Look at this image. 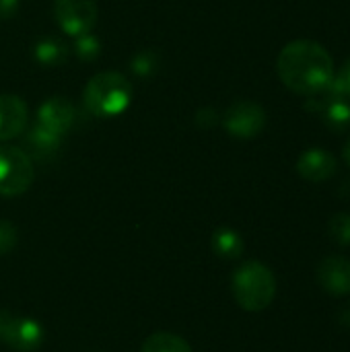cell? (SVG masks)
<instances>
[{
    "label": "cell",
    "instance_id": "1",
    "mask_svg": "<svg viewBox=\"0 0 350 352\" xmlns=\"http://www.w3.org/2000/svg\"><path fill=\"white\" fill-rule=\"evenodd\" d=\"M276 70L283 85L299 95L324 93L336 74L330 52L311 39L287 43L278 54Z\"/></svg>",
    "mask_w": 350,
    "mask_h": 352
},
{
    "label": "cell",
    "instance_id": "19",
    "mask_svg": "<svg viewBox=\"0 0 350 352\" xmlns=\"http://www.w3.org/2000/svg\"><path fill=\"white\" fill-rule=\"evenodd\" d=\"M99 39L93 37L91 33H85V35H78L76 37V43H74V52L80 60H95L99 56Z\"/></svg>",
    "mask_w": 350,
    "mask_h": 352
},
{
    "label": "cell",
    "instance_id": "18",
    "mask_svg": "<svg viewBox=\"0 0 350 352\" xmlns=\"http://www.w3.org/2000/svg\"><path fill=\"white\" fill-rule=\"evenodd\" d=\"M324 93L328 97H334V99H347V101H350V58L342 64L340 72L334 74L332 82L328 85V89Z\"/></svg>",
    "mask_w": 350,
    "mask_h": 352
},
{
    "label": "cell",
    "instance_id": "2",
    "mask_svg": "<svg viewBox=\"0 0 350 352\" xmlns=\"http://www.w3.org/2000/svg\"><path fill=\"white\" fill-rule=\"evenodd\" d=\"M85 107L95 118H116L124 113L132 101L130 80L113 70L95 74L83 91Z\"/></svg>",
    "mask_w": 350,
    "mask_h": 352
},
{
    "label": "cell",
    "instance_id": "17",
    "mask_svg": "<svg viewBox=\"0 0 350 352\" xmlns=\"http://www.w3.org/2000/svg\"><path fill=\"white\" fill-rule=\"evenodd\" d=\"M328 233L334 243L349 248L350 245V214L349 212H338L330 219L328 223Z\"/></svg>",
    "mask_w": 350,
    "mask_h": 352
},
{
    "label": "cell",
    "instance_id": "22",
    "mask_svg": "<svg viewBox=\"0 0 350 352\" xmlns=\"http://www.w3.org/2000/svg\"><path fill=\"white\" fill-rule=\"evenodd\" d=\"M340 320H342V324H344V326H349L350 328V305H347V307L342 309V314H340Z\"/></svg>",
    "mask_w": 350,
    "mask_h": 352
},
{
    "label": "cell",
    "instance_id": "12",
    "mask_svg": "<svg viewBox=\"0 0 350 352\" xmlns=\"http://www.w3.org/2000/svg\"><path fill=\"white\" fill-rule=\"evenodd\" d=\"M320 113H322L324 124L336 134L347 132L350 128V101H347V99L326 97L322 101Z\"/></svg>",
    "mask_w": 350,
    "mask_h": 352
},
{
    "label": "cell",
    "instance_id": "14",
    "mask_svg": "<svg viewBox=\"0 0 350 352\" xmlns=\"http://www.w3.org/2000/svg\"><path fill=\"white\" fill-rule=\"evenodd\" d=\"M60 142H62V136L54 134L52 130H47L39 124H35L31 128V132L27 134V146L37 157H50L52 153L58 151Z\"/></svg>",
    "mask_w": 350,
    "mask_h": 352
},
{
    "label": "cell",
    "instance_id": "13",
    "mask_svg": "<svg viewBox=\"0 0 350 352\" xmlns=\"http://www.w3.org/2000/svg\"><path fill=\"white\" fill-rule=\"evenodd\" d=\"M243 250H245L243 237L237 231H233L229 227H223V229L215 231V235H212V252L219 258L237 260L243 254Z\"/></svg>",
    "mask_w": 350,
    "mask_h": 352
},
{
    "label": "cell",
    "instance_id": "7",
    "mask_svg": "<svg viewBox=\"0 0 350 352\" xmlns=\"http://www.w3.org/2000/svg\"><path fill=\"white\" fill-rule=\"evenodd\" d=\"M225 130L241 140L256 138L266 126V111L254 101H235L223 116Z\"/></svg>",
    "mask_w": 350,
    "mask_h": 352
},
{
    "label": "cell",
    "instance_id": "9",
    "mask_svg": "<svg viewBox=\"0 0 350 352\" xmlns=\"http://www.w3.org/2000/svg\"><path fill=\"white\" fill-rule=\"evenodd\" d=\"M338 161L330 151L324 148H309L303 151L299 161H297V173L311 184H322L328 182L334 173H336Z\"/></svg>",
    "mask_w": 350,
    "mask_h": 352
},
{
    "label": "cell",
    "instance_id": "20",
    "mask_svg": "<svg viewBox=\"0 0 350 352\" xmlns=\"http://www.w3.org/2000/svg\"><path fill=\"white\" fill-rule=\"evenodd\" d=\"M14 245H17V229L8 221L0 219V256L12 252Z\"/></svg>",
    "mask_w": 350,
    "mask_h": 352
},
{
    "label": "cell",
    "instance_id": "23",
    "mask_svg": "<svg viewBox=\"0 0 350 352\" xmlns=\"http://www.w3.org/2000/svg\"><path fill=\"white\" fill-rule=\"evenodd\" d=\"M344 161L350 165V140L344 144Z\"/></svg>",
    "mask_w": 350,
    "mask_h": 352
},
{
    "label": "cell",
    "instance_id": "16",
    "mask_svg": "<svg viewBox=\"0 0 350 352\" xmlns=\"http://www.w3.org/2000/svg\"><path fill=\"white\" fill-rule=\"evenodd\" d=\"M140 352H192V349L184 338H179L175 334L157 332L144 340Z\"/></svg>",
    "mask_w": 350,
    "mask_h": 352
},
{
    "label": "cell",
    "instance_id": "3",
    "mask_svg": "<svg viewBox=\"0 0 350 352\" xmlns=\"http://www.w3.org/2000/svg\"><path fill=\"white\" fill-rule=\"evenodd\" d=\"M233 297L245 311H264L276 297V278L262 262H245L233 274Z\"/></svg>",
    "mask_w": 350,
    "mask_h": 352
},
{
    "label": "cell",
    "instance_id": "8",
    "mask_svg": "<svg viewBox=\"0 0 350 352\" xmlns=\"http://www.w3.org/2000/svg\"><path fill=\"white\" fill-rule=\"evenodd\" d=\"M318 283L332 297L350 295V260L342 256H328L318 266Z\"/></svg>",
    "mask_w": 350,
    "mask_h": 352
},
{
    "label": "cell",
    "instance_id": "11",
    "mask_svg": "<svg viewBox=\"0 0 350 352\" xmlns=\"http://www.w3.org/2000/svg\"><path fill=\"white\" fill-rule=\"evenodd\" d=\"M74 116L76 113L70 101H66L64 97H50L41 103L37 111V124L52 130L58 136H64L70 130Z\"/></svg>",
    "mask_w": 350,
    "mask_h": 352
},
{
    "label": "cell",
    "instance_id": "21",
    "mask_svg": "<svg viewBox=\"0 0 350 352\" xmlns=\"http://www.w3.org/2000/svg\"><path fill=\"white\" fill-rule=\"evenodd\" d=\"M19 10V0H0V21L12 19Z\"/></svg>",
    "mask_w": 350,
    "mask_h": 352
},
{
    "label": "cell",
    "instance_id": "6",
    "mask_svg": "<svg viewBox=\"0 0 350 352\" xmlns=\"http://www.w3.org/2000/svg\"><path fill=\"white\" fill-rule=\"evenodd\" d=\"M95 0H54V16L60 29L72 37L91 33L97 23Z\"/></svg>",
    "mask_w": 350,
    "mask_h": 352
},
{
    "label": "cell",
    "instance_id": "5",
    "mask_svg": "<svg viewBox=\"0 0 350 352\" xmlns=\"http://www.w3.org/2000/svg\"><path fill=\"white\" fill-rule=\"evenodd\" d=\"M43 336L45 332L39 322L25 316H14L10 311H0V340L12 351H37L43 342Z\"/></svg>",
    "mask_w": 350,
    "mask_h": 352
},
{
    "label": "cell",
    "instance_id": "4",
    "mask_svg": "<svg viewBox=\"0 0 350 352\" xmlns=\"http://www.w3.org/2000/svg\"><path fill=\"white\" fill-rule=\"evenodd\" d=\"M35 169L31 157L19 146H0V196L12 198L29 190Z\"/></svg>",
    "mask_w": 350,
    "mask_h": 352
},
{
    "label": "cell",
    "instance_id": "10",
    "mask_svg": "<svg viewBox=\"0 0 350 352\" xmlns=\"http://www.w3.org/2000/svg\"><path fill=\"white\" fill-rule=\"evenodd\" d=\"M29 120L27 103L17 95H0V142L25 132Z\"/></svg>",
    "mask_w": 350,
    "mask_h": 352
},
{
    "label": "cell",
    "instance_id": "15",
    "mask_svg": "<svg viewBox=\"0 0 350 352\" xmlns=\"http://www.w3.org/2000/svg\"><path fill=\"white\" fill-rule=\"evenodd\" d=\"M33 54L43 66H58L66 60V45L58 37H43L35 43Z\"/></svg>",
    "mask_w": 350,
    "mask_h": 352
}]
</instances>
